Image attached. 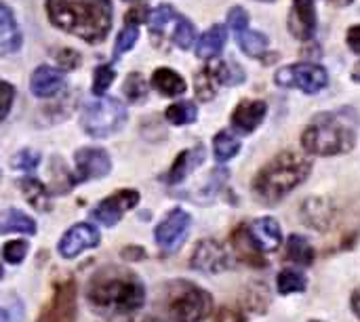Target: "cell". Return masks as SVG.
I'll use <instances>...</instances> for the list:
<instances>
[{"mask_svg": "<svg viewBox=\"0 0 360 322\" xmlns=\"http://www.w3.org/2000/svg\"><path fill=\"white\" fill-rule=\"evenodd\" d=\"M289 32L297 40H310L316 32V8L314 0H293L289 15Z\"/></svg>", "mask_w": 360, "mask_h": 322, "instance_id": "obj_14", "label": "cell"}, {"mask_svg": "<svg viewBox=\"0 0 360 322\" xmlns=\"http://www.w3.org/2000/svg\"><path fill=\"white\" fill-rule=\"evenodd\" d=\"M304 217L308 219V224H312L316 230H327L333 224V209H329V205L321 198L308 200L304 207Z\"/></svg>", "mask_w": 360, "mask_h": 322, "instance_id": "obj_23", "label": "cell"}, {"mask_svg": "<svg viewBox=\"0 0 360 322\" xmlns=\"http://www.w3.org/2000/svg\"><path fill=\"white\" fill-rule=\"evenodd\" d=\"M13 99H15V89L8 82L0 80V122L6 118V114L13 105Z\"/></svg>", "mask_w": 360, "mask_h": 322, "instance_id": "obj_41", "label": "cell"}, {"mask_svg": "<svg viewBox=\"0 0 360 322\" xmlns=\"http://www.w3.org/2000/svg\"><path fill=\"white\" fill-rule=\"evenodd\" d=\"M21 190H23V194H25V198H27V202L32 207H36L38 211H49L51 196H49L46 188L38 179H34V177L23 179L21 181Z\"/></svg>", "mask_w": 360, "mask_h": 322, "instance_id": "obj_27", "label": "cell"}, {"mask_svg": "<svg viewBox=\"0 0 360 322\" xmlns=\"http://www.w3.org/2000/svg\"><path fill=\"white\" fill-rule=\"evenodd\" d=\"M274 82L285 89H300L308 95H314L329 84V74L323 65L304 61V63H293V65H285L283 70H278L274 76Z\"/></svg>", "mask_w": 360, "mask_h": 322, "instance_id": "obj_7", "label": "cell"}, {"mask_svg": "<svg viewBox=\"0 0 360 322\" xmlns=\"http://www.w3.org/2000/svg\"><path fill=\"white\" fill-rule=\"evenodd\" d=\"M11 232L32 236L36 234V221L17 209H6L4 213H0V234H11Z\"/></svg>", "mask_w": 360, "mask_h": 322, "instance_id": "obj_22", "label": "cell"}, {"mask_svg": "<svg viewBox=\"0 0 360 322\" xmlns=\"http://www.w3.org/2000/svg\"><path fill=\"white\" fill-rule=\"evenodd\" d=\"M276 287H278V293H281V295L300 293V291L306 289V276H302V274L295 272V270H283V272L278 274Z\"/></svg>", "mask_w": 360, "mask_h": 322, "instance_id": "obj_31", "label": "cell"}, {"mask_svg": "<svg viewBox=\"0 0 360 322\" xmlns=\"http://www.w3.org/2000/svg\"><path fill=\"white\" fill-rule=\"evenodd\" d=\"M215 82H217V78H215V74L211 72V67H205L202 72H198V74H196V80H194L198 99L211 101V99L215 97Z\"/></svg>", "mask_w": 360, "mask_h": 322, "instance_id": "obj_32", "label": "cell"}, {"mask_svg": "<svg viewBox=\"0 0 360 322\" xmlns=\"http://www.w3.org/2000/svg\"><path fill=\"white\" fill-rule=\"evenodd\" d=\"M352 80H354V82H360V61L354 65V70H352Z\"/></svg>", "mask_w": 360, "mask_h": 322, "instance_id": "obj_47", "label": "cell"}, {"mask_svg": "<svg viewBox=\"0 0 360 322\" xmlns=\"http://www.w3.org/2000/svg\"><path fill=\"white\" fill-rule=\"evenodd\" d=\"M219 84H238L245 80V72L234 61H215L209 65Z\"/></svg>", "mask_w": 360, "mask_h": 322, "instance_id": "obj_30", "label": "cell"}, {"mask_svg": "<svg viewBox=\"0 0 360 322\" xmlns=\"http://www.w3.org/2000/svg\"><path fill=\"white\" fill-rule=\"evenodd\" d=\"M0 177H2V171H0Z\"/></svg>", "mask_w": 360, "mask_h": 322, "instance_id": "obj_51", "label": "cell"}, {"mask_svg": "<svg viewBox=\"0 0 360 322\" xmlns=\"http://www.w3.org/2000/svg\"><path fill=\"white\" fill-rule=\"evenodd\" d=\"M268 114V105L266 101L259 99H245L236 105L234 114H232V124L234 129H238L240 133H253L262 120Z\"/></svg>", "mask_w": 360, "mask_h": 322, "instance_id": "obj_15", "label": "cell"}, {"mask_svg": "<svg viewBox=\"0 0 360 322\" xmlns=\"http://www.w3.org/2000/svg\"><path fill=\"white\" fill-rule=\"evenodd\" d=\"M228 25L234 30V32H243L249 27V13L243 8V6H232L230 13H228Z\"/></svg>", "mask_w": 360, "mask_h": 322, "instance_id": "obj_40", "label": "cell"}, {"mask_svg": "<svg viewBox=\"0 0 360 322\" xmlns=\"http://www.w3.org/2000/svg\"><path fill=\"white\" fill-rule=\"evenodd\" d=\"M86 300L95 312L131 314L143 306L146 289L133 272L122 268H105L91 278Z\"/></svg>", "mask_w": 360, "mask_h": 322, "instance_id": "obj_1", "label": "cell"}, {"mask_svg": "<svg viewBox=\"0 0 360 322\" xmlns=\"http://www.w3.org/2000/svg\"><path fill=\"white\" fill-rule=\"evenodd\" d=\"M165 118L175 127H184L198 118V108L192 101H179V103H173L167 108Z\"/></svg>", "mask_w": 360, "mask_h": 322, "instance_id": "obj_29", "label": "cell"}, {"mask_svg": "<svg viewBox=\"0 0 360 322\" xmlns=\"http://www.w3.org/2000/svg\"><path fill=\"white\" fill-rule=\"evenodd\" d=\"M190 266L198 272H207V274H217L224 270H230L234 266L230 251L217 243V240H200L192 253V262Z\"/></svg>", "mask_w": 360, "mask_h": 322, "instance_id": "obj_11", "label": "cell"}, {"mask_svg": "<svg viewBox=\"0 0 360 322\" xmlns=\"http://www.w3.org/2000/svg\"><path fill=\"white\" fill-rule=\"evenodd\" d=\"M312 322H319V321H312Z\"/></svg>", "mask_w": 360, "mask_h": 322, "instance_id": "obj_52", "label": "cell"}, {"mask_svg": "<svg viewBox=\"0 0 360 322\" xmlns=\"http://www.w3.org/2000/svg\"><path fill=\"white\" fill-rule=\"evenodd\" d=\"M312 171V160L300 152H281L253 179V194L266 205H276L302 186Z\"/></svg>", "mask_w": 360, "mask_h": 322, "instance_id": "obj_4", "label": "cell"}, {"mask_svg": "<svg viewBox=\"0 0 360 322\" xmlns=\"http://www.w3.org/2000/svg\"><path fill=\"white\" fill-rule=\"evenodd\" d=\"M57 59H59V63H61L63 67H68V70H72V67H76V65L80 63L78 53H76V51H70V49L59 51V53H57Z\"/></svg>", "mask_w": 360, "mask_h": 322, "instance_id": "obj_42", "label": "cell"}, {"mask_svg": "<svg viewBox=\"0 0 360 322\" xmlns=\"http://www.w3.org/2000/svg\"><path fill=\"white\" fill-rule=\"evenodd\" d=\"M40 162V154L34 150H21L15 158H13V167L19 171H34Z\"/></svg>", "mask_w": 360, "mask_h": 322, "instance_id": "obj_39", "label": "cell"}, {"mask_svg": "<svg viewBox=\"0 0 360 322\" xmlns=\"http://www.w3.org/2000/svg\"><path fill=\"white\" fill-rule=\"evenodd\" d=\"M253 243L257 245V249L264 253V251H274L278 249L281 240H283V232H281V226L274 217H262V219H255L251 224V228H247Z\"/></svg>", "mask_w": 360, "mask_h": 322, "instance_id": "obj_17", "label": "cell"}, {"mask_svg": "<svg viewBox=\"0 0 360 322\" xmlns=\"http://www.w3.org/2000/svg\"><path fill=\"white\" fill-rule=\"evenodd\" d=\"M124 91H127V97L131 101H141L146 97V82L139 74H131L124 82Z\"/></svg>", "mask_w": 360, "mask_h": 322, "instance_id": "obj_38", "label": "cell"}, {"mask_svg": "<svg viewBox=\"0 0 360 322\" xmlns=\"http://www.w3.org/2000/svg\"><path fill=\"white\" fill-rule=\"evenodd\" d=\"M359 133V114L352 108L323 112L312 118L302 135V146L308 154L335 156L354 148Z\"/></svg>", "mask_w": 360, "mask_h": 322, "instance_id": "obj_3", "label": "cell"}, {"mask_svg": "<svg viewBox=\"0 0 360 322\" xmlns=\"http://www.w3.org/2000/svg\"><path fill=\"white\" fill-rule=\"evenodd\" d=\"M63 84H65V74L51 65L36 67L32 74V80H30L32 95H36V97H53L63 89Z\"/></svg>", "mask_w": 360, "mask_h": 322, "instance_id": "obj_16", "label": "cell"}, {"mask_svg": "<svg viewBox=\"0 0 360 322\" xmlns=\"http://www.w3.org/2000/svg\"><path fill=\"white\" fill-rule=\"evenodd\" d=\"M287 257L300 266H312L314 262V249L310 247V243L304 236L293 234L287 243Z\"/></svg>", "mask_w": 360, "mask_h": 322, "instance_id": "obj_28", "label": "cell"}, {"mask_svg": "<svg viewBox=\"0 0 360 322\" xmlns=\"http://www.w3.org/2000/svg\"><path fill=\"white\" fill-rule=\"evenodd\" d=\"M129 255H133V257H143V251H141V249H135V247H129V249L122 251V257H129Z\"/></svg>", "mask_w": 360, "mask_h": 322, "instance_id": "obj_45", "label": "cell"}, {"mask_svg": "<svg viewBox=\"0 0 360 322\" xmlns=\"http://www.w3.org/2000/svg\"><path fill=\"white\" fill-rule=\"evenodd\" d=\"M348 46L360 55V25H352L348 30Z\"/></svg>", "mask_w": 360, "mask_h": 322, "instance_id": "obj_43", "label": "cell"}, {"mask_svg": "<svg viewBox=\"0 0 360 322\" xmlns=\"http://www.w3.org/2000/svg\"><path fill=\"white\" fill-rule=\"evenodd\" d=\"M331 4H335V6H348V4H352L354 0H329Z\"/></svg>", "mask_w": 360, "mask_h": 322, "instance_id": "obj_48", "label": "cell"}, {"mask_svg": "<svg viewBox=\"0 0 360 322\" xmlns=\"http://www.w3.org/2000/svg\"><path fill=\"white\" fill-rule=\"evenodd\" d=\"M173 40L179 49L188 51L192 44H194V25L188 21V19H179L177 25H175V32H173Z\"/></svg>", "mask_w": 360, "mask_h": 322, "instance_id": "obj_35", "label": "cell"}, {"mask_svg": "<svg viewBox=\"0 0 360 322\" xmlns=\"http://www.w3.org/2000/svg\"><path fill=\"white\" fill-rule=\"evenodd\" d=\"M202 160H205V148H194V150H186V152H181L177 158H175V162H173V167H171V171H169V175H167V181L171 183V186H175V183H181L198 165H202Z\"/></svg>", "mask_w": 360, "mask_h": 322, "instance_id": "obj_19", "label": "cell"}, {"mask_svg": "<svg viewBox=\"0 0 360 322\" xmlns=\"http://www.w3.org/2000/svg\"><path fill=\"white\" fill-rule=\"evenodd\" d=\"M352 310H354V314L359 316L360 321V287L354 291V295H352Z\"/></svg>", "mask_w": 360, "mask_h": 322, "instance_id": "obj_44", "label": "cell"}, {"mask_svg": "<svg viewBox=\"0 0 360 322\" xmlns=\"http://www.w3.org/2000/svg\"><path fill=\"white\" fill-rule=\"evenodd\" d=\"M262 2H274V0H262Z\"/></svg>", "mask_w": 360, "mask_h": 322, "instance_id": "obj_50", "label": "cell"}, {"mask_svg": "<svg viewBox=\"0 0 360 322\" xmlns=\"http://www.w3.org/2000/svg\"><path fill=\"white\" fill-rule=\"evenodd\" d=\"M21 46L19 25L6 4L0 2V55L15 53Z\"/></svg>", "mask_w": 360, "mask_h": 322, "instance_id": "obj_18", "label": "cell"}, {"mask_svg": "<svg viewBox=\"0 0 360 322\" xmlns=\"http://www.w3.org/2000/svg\"><path fill=\"white\" fill-rule=\"evenodd\" d=\"M234 249H236V253H238L245 262H249V264H253V266H266V262L262 259V251H259L257 245L253 243V238H251V234H249L247 228H240V230L234 234Z\"/></svg>", "mask_w": 360, "mask_h": 322, "instance_id": "obj_24", "label": "cell"}, {"mask_svg": "<svg viewBox=\"0 0 360 322\" xmlns=\"http://www.w3.org/2000/svg\"><path fill=\"white\" fill-rule=\"evenodd\" d=\"M238 152H240V141L230 131H221V133L215 135V139H213V154H215V158L219 162L232 160Z\"/></svg>", "mask_w": 360, "mask_h": 322, "instance_id": "obj_26", "label": "cell"}, {"mask_svg": "<svg viewBox=\"0 0 360 322\" xmlns=\"http://www.w3.org/2000/svg\"><path fill=\"white\" fill-rule=\"evenodd\" d=\"M101 243V236L97 232V228L89 226V224H76L72 226L59 240V255L65 259H74L80 253L95 249Z\"/></svg>", "mask_w": 360, "mask_h": 322, "instance_id": "obj_12", "label": "cell"}, {"mask_svg": "<svg viewBox=\"0 0 360 322\" xmlns=\"http://www.w3.org/2000/svg\"><path fill=\"white\" fill-rule=\"evenodd\" d=\"M152 86L165 97H177L186 93V80L175 70H169V67H158L152 74Z\"/></svg>", "mask_w": 360, "mask_h": 322, "instance_id": "obj_21", "label": "cell"}, {"mask_svg": "<svg viewBox=\"0 0 360 322\" xmlns=\"http://www.w3.org/2000/svg\"><path fill=\"white\" fill-rule=\"evenodd\" d=\"M236 38H238L240 51L249 57H262L268 49V36L262 32H253L247 27L243 32H236Z\"/></svg>", "mask_w": 360, "mask_h": 322, "instance_id": "obj_25", "label": "cell"}, {"mask_svg": "<svg viewBox=\"0 0 360 322\" xmlns=\"http://www.w3.org/2000/svg\"><path fill=\"white\" fill-rule=\"evenodd\" d=\"M137 38H139V25H137V23H127V25H124V30H122V32L118 34V38H116L114 55H116V57H120L122 53L131 51V49L135 46Z\"/></svg>", "mask_w": 360, "mask_h": 322, "instance_id": "obj_33", "label": "cell"}, {"mask_svg": "<svg viewBox=\"0 0 360 322\" xmlns=\"http://www.w3.org/2000/svg\"><path fill=\"white\" fill-rule=\"evenodd\" d=\"M192 217L184 209H173L154 230V238L165 253H175L190 234Z\"/></svg>", "mask_w": 360, "mask_h": 322, "instance_id": "obj_8", "label": "cell"}, {"mask_svg": "<svg viewBox=\"0 0 360 322\" xmlns=\"http://www.w3.org/2000/svg\"><path fill=\"white\" fill-rule=\"evenodd\" d=\"M127 122V108L112 97H99L89 101L82 110V129L91 137H110L122 129Z\"/></svg>", "mask_w": 360, "mask_h": 322, "instance_id": "obj_6", "label": "cell"}, {"mask_svg": "<svg viewBox=\"0 0 360 322\" xmlns=\"http://www.w3.org/2000/svg\"><path fill=\"white\" fill-rule=\"evenodd\" d=\"M173 17H175V8L171 4H160L148 13V25L152 32H162Z\"/></svg>", "mask_w": 360, "mask_h": 322, "instance_id": "obj_34", "label": "cell"}, {"mask_svg": "<svg viewBox=\"0 0 360 322\" xmlns=\"http://www.w3.org/2000/svg\"><path fill=\"white\" fill-rule=\"evenodd\" d=\"M112 80H114V70H112V65H99V67L95 70V78H93V93L101 97V95L108 91V86L112 84Z\"/></svg>", "mask_w": 360, "mask_h": 322, "instance_id": "obj_36", "label": "cell"}, {"mask_svg": "<svg viewBox=\"0 0 360 322\" xmlns=\"http://www.w3.org/2000/svg\"><path fill=\"white\" fill-rule=\"evenodd\" d=\"M76 162V175L78 181H91V179H101L110 175L112 171V160L105 150L101 148H82L74 156Z\"/></svg>", "mask_w": 360, "mask_h": 322, "instance_id": "obj_13", "label": "cell"}, {"mask_svg": "<svg viewBox=\"0 0 360 322\" xmlns=\"http://www.w3.org/2000/svg\"><path fill=\"white\" fill-rule=\"evenodd\" d=\"M0 322H13V316L8 314L6 308H0Z\"/></svg>", "mask_w": 360, "mask_h": 322, "instance_id": "obj_46", "label": "cell"}, {"mask_svg": "<svg viewBox=\"0 0 360 322\" xmlns=\"http://www.w3.org/2000/svg\"><path fill=\"white\" fill-rule=\"evenodd\" d=\"M76 300H78V291L74 281H65L57 285L38 322H76V314H78Z\"/></svg>", "mask_w": 360, "mask_h": 322, "instance_id": "obj_9", "label": "cell"}, {"mask_svg": "<svg viewBox=\"0 0 360 322\" xmlns=\"http://www.w3.org/2000/svg\"><path fill=\"white\" fill-rule=\"evenodd\" d=\"M137 205H139L137 190H120V192H114L112 196H108L105 200H101L93 209V219L99 221L101 226L114 228L124 217V213H129Z\"/></svg>", "mask_w": 360, "mask_h": 322, "instance_id": "obj_10", "label": "cell"}, {"mask_svg": "<svg viewBox=\"0 0 360 322\" xmlns=\"http://www.w3.org/2000/svg\"><path fill=\"white\" fill-rule=\"evenodd\" d=\"M2 255L8 264H21L27 255V243L25 240H11L4 245Z\"/></svg>", "mask_w": 360, "mask_h": 322, "instance_id": "obj_37", "label": "cell"}, {"mask_svg": "<svg viewBox=\"0 0 360 322\" xmlns=\"http://www.w3.org/2000/svg\"><path fill=\"white\" fill-rule=\"evenodd\" d=\"M165 308L175 322H202L213 310V300L194 283L173 281L167 285Z\"/></svg>", "mask_w": 360, "mask_h": 322, "instance_id": "obj_5", "label": "cell"}, {"mask_svg": "<svg viewBox=\"0 0 360 322\" xmlns=\"http://www.w3.org/2000/svg\"><path fill=\"white\" fill-rule=\"evenodd\" d=\"M51 21L86 42H101L112 25L110 0H46Z\"/></svg>", "mask_w": 360, "mask_h": 322, "instance_id": "obj_2", "label": "cell"}, {"mask_svg": "<svg viewBox=\"0 0 360 322\" xmlns=\"http://www.w3.org/2000/svg\"><path fill=\"white\" fill-rule=\"evenodd\" d=\"M226 40H228V30H226V25L215 23V25H211V27L200 36V40H198V44H196V55L202 57V59H213V57H217V55L224 51Z\"/></svg>", "mask_w": 360, "mask_h": 322, "instance_id": "obj_20", "label": "cell"}, {"mask_svg": "<svg viewBox=\"0 0 360 322\" xmlns=\"http://www.w3.org/2000/svg\"><path fill=\"white\" fill-rule=\"evenodd\" d=\"M2 276H4V270H2V266H0V281H2Z\"/></svg>", "mask_w": 360, "mask_h": 322, "instance_id": "obj_49", "label": "cell"}]
</instances>
